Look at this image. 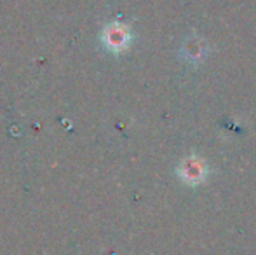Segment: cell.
Returning a JSON list of instances; mask_svg holds the SVG:
<instances>
[{"instance_id":"6da1fadb","label":"cell","mask_w":256,"mask_h":255,"mask_svg":"<svg viewBox=\"0 0 256 255\" xmlns=\"http://www.w3.org/2000/svg\"><path fill=\"white\" fill-rule=\"evenodd\" d=\"M129 42H131V32L126 25L122 23H112L104 28L103 32V44L106 49L114 53H122L128 49Z\"/></svg>"},{"instance_id":"7a4b0ae2","label":"cell","mask_w":256,"mask_h":255,"mask_svg":"<svg viewBox=\"0 0 256 255\" xmlns=\"http://www.w3.org/2000/svg\"><path fill=\"white\" fill-rule=\"evenodd\" d=\"M178 173L183 182L186 184H200L208 177V166L200 157L188 156L182 161L178 168Z\"/></svg>"}]
</instances>
